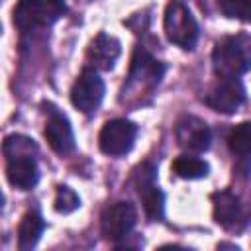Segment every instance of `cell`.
<instances>
[{
	"instance_id": "cell-1",
	"label": "cell",
	"mask_w": 251,
	"mask_h": 251,
	"mask_svg": "<svg viewBox=\"0 0 251 251\" xmlns=\"http://www.w3.org/2000/svg\"><path fill=\"white\" fill-rule=\"evenodd\" d=\"M212 67L220 78H239L251 71V35L235 33L220 39L212 51Z\"/></svg>"
},
{
	"instance_id": "cell-2",
	"label": "cell",
	"mask_w": 251,
	"mask_h": 251,
	"mask_svg": "<svg viewBox=\"0 0 251 251\" xmlns=\"http://www.w3.org/2000/svg\"><path fill=\"white\" fill-rule=\"evenodd\" d=\"M65 12V0H18L14 8V24L20 31L27 33L53 25Z\"/></svg>"
},
{
	"instance_id": "cell-3",
	"label": "cell",
	"mask_w": 251,
	"mask_h": 251,
	"mask_svg": "<svg viewBox=\"0 0 251 251\" xmlns=\"http://www.w3.org/2000/svg\"><path fill=\"white\" fill-rule=\"evenodd\" d=\"M163 29L167 39L180 47V49H194L198 41V24L192 16V12L180 2V0H171L165 8V18H163Z\"/></svg>"
},
{
	"instance_id": "cell-4",
	"label": "cell",
	"mask_w": 251,
	"mask_h": 251,
	"mask_svg": "<svg viewBox=\"0 0 251 251\" xmlns=\"http://www.w3.org/2000/svg\"><path fill=\"white\" fill-rule=\"evenodd\" d=\"M165 75V65L157 61L145 47H135L133 57H131V67H129V76L127 82L122 90V94H139L145 90H151L161 82Z\"/></svg>"
},
{
	"instance_id": "cell-5",
	"label": "cell",
	"mask_w": 251,
	"mask_h": 251,
	"mask_svg": "<svg viewBox=\"0 0 251 251\" xmlns=\"http://www.w3.org/2000/svg\"><path fill=\"white\" fill-rule=\"evenodd\" d=\"M137 137V126L126 118L108 120L98 135V147L104 155L122 157L131 151Z\"/></svg>"
},
{
	"instance_id": "cell-6",
	"label": "cell",
	"mask_w": 251,
	"mask_h": 251,
	"mask_svg": "<svg viewBox=\"0 0 251 251\" xmlns=\"http://www.w3.org/2000/svg\"><path fill=\"white\" fill-rule=\"evenodd\" d=\"M155 176H157V169L151 163H143L135 171V188H137V194L141 198L145 216L149 220H153V222L163 220V216H165V194L157 186Z\"/></svg>"
},
{
	"instance_id": "cell-7",
	"label": "cell",
	"mask_w": 251,
	"mask_h": 251,
	"mask_svg": "<svg viewBox=\"0 0 251 251\" xmlns=\"http://www.w3.org/2000/svg\"><path fill=\"white\" fill-rule=\"evenodd\" d=\"M104 92H106V86H104V80L98 76V73L90 71V69H84L76 76V80L73 82L71 102L82 114H92L102 104Z\"/></svg>"
},
{
	"instance_id": "cell-8",
	"label": "cell",
	"mask_w": 251,
	"mask_h": 251,
	"mask_svg": "<svg viewBox=\"0 0 251 251\" xmlns=\"http://www.w3.org/2000/svg\"><path fill=\"white\" fill-rule=\"evenodd\" d=\"M137 224V212L131 202L120 200L108 206L102 214V235L110 241L126 239Z\"/></svg>"
},
{
	"instance_id": "cell-9",
	"label": "cell",
	"mask_w": 251,
	"mask_h": 251,
	"mask_svg": "<svg viewBox=\"0 0 251 251\" xmlns=\"http://www.w3.org/2000/svg\"><path fill=\"white\" fill-rule=\"evenodd\" d=\"M175 137L178 147L188 153H204L212 143L208 124L196 116H182L175 126Z\"/></svg>"
},
{
	"instance_id": "cell-10",
	"label": "cell",
	"mask_w": 251,
	"mask_h": 251,
	"mask_svg": "<svg viewBox=\"0 0 251 251\" xmlns=\"http://www.w3.org/2000/svg\"><path fill=\"white\" fill-rule=\"evenodd\" d=\"M243 102L245 88L239 78H220V82L214 84L204 96V104L220 114H233L241 108Z\"/></svg>"
},
{
	"instance_id": "cell-11",
	"label": "cell",
	"mask_w": 251,
	"mask_h": 251,
	"mask_svg": "<svg viewBox=\"0 0 251 251\" xmlns=\"http://www.w3.org/2000/svg\"><path fill=\"white\" fill-rule=\"evenodd\" d=\"M49 110L47 112V122H45V139L49 143V147L57 153V155H69L75 151V133L71 127L69 118L59 112L55 106L45 104Z\"/></svg>"
},
{
	"instance_id": "cell-12",
	"label": "cell",
	"mask_w": 251,
	"mask_h": 251,
	"mask_svg": "<svg viewBox=\"0 0 251 251\" xmlns=\"http://www.w3.org/2000/svg\"><path fill=\"white\" fill-rule=\"evenodd\" d=\"M212 206H214V220L218 226L229 231H239L247 224L245 210L239 202V198L227 190L214 192L212 194Z\"/></svg>"
},
{
	"instance_id": "cell-13",
	"label": "cell",
	"mask_w": 251,
	"mask_h": 251,
	"mask_svg": "<svg viewBox=\"0 0 251 251\" xmlns=\"http://www.w3.org/2000/svg\"><path fill=\"white\" fill-rule=\"evenodd\" d=\"M6 178L18 190H31L39 182L35 155H14L6 159Z\"/></svg>"
},
{
	"instance_id": "cell-14",
	"label": "cell",
	"mask_w": 251,
	"mask_h": 251,
	"mask_svg": "<svg viewBox=\"0 0 251 251\" xmlns=\"http://www.w3.org/2000/svg\"><path fill=\"white\" fill-rule=\"evenodd\" d=\"M120 53H122L120 41H118L116 37H112V35L100 31V33L90 41L88 51H86V59H88V63H90L94 69H98V71H110V69L116 65Z\"/></svg>"
},
{
	"instance_id": "cell-15",
	"label": "cell",
	"mask_w": 251,
	"mask_h": 251,
	"mask_svg": "<svg viewBox=\"0 0 251 251\" xmlns=\"http://www.w3.org/2000/svg\"><path fill=\"white\" fill-rule=\"evenodd\" d=\"M45 229V220L41 218L39 212H27L20 220L18 226V247L22 251H29L37 245L41 233Z\"/></svg>"
},
{
	"instance_id": "cell-16",
	"label": "cell",
	"mask_w": 251,
	"mask_h": 251,
	"mask_svg": "<svg viewBox=\"0 0 251 251\" xmlns=\"http://www.w3.org/2000/svg\"><path fill=\"white\" fill-rule=\"evenodd\" d=\"M173 173L184 180H196V178H204L210 173V167L204 159L194 157V155H180L173 161L171 165Z\"/></svg>"
},
{
	"instance_id": "cell-17",
	"label": "cell",
	"mask_w": 251,
	"mask_h": 251,
	"mask_svg": "<svg viewBox=\"0 0 251 251\" xmlns=\"http://www.w3.org/2000/svg\"><path fill=\"white\" fill-rule=\"evenodd\" d=\"M227 147L233 155H239V157L251 155V122H241L229 131Z\"/></svg>"
},
{
	"instance_id": "cell-18",
	"label": "cell",
	"mask_w": 251,
	"mask_h": 251,
	"mask_svg": "<svg viewBox=\"0 0 251 251\" xmlns=\"http://www.w3.org/2000/svg\"><path fill=\"white\" fill-rule=\"evenodd\" d=\"M216 2L226 18L251 24V0H216Z\"/></svg>"
},
{
	"instance_id": "cell-19",
	"label": "cell",
	"mask_w": 251,
	"mask_h": 251,
	"mask_svg": "<svg viewBox=\"0 0 251 251\" xmlns=\"http://www.w3.org/2000/svg\"><path fill=\"white\" fill-rule=\"evenodd\" d=\"M4 155L6 159L8 157H14V155H35L37 153V145L33 143V139L25 137V135H18V133H12L4 139Z\"/></svg>"
},
{
	"instance_id": "cell-20",
	"label": "cell",
	"mask_w": 251,
	"mask_h": 251,
	"mask_svg": "<svg viewBox=\"0 0 251 251\" xmlns=\"http://www.w3.org/2000/svg\"><path fill=\"white\" fill-rule=\"evenodd\" d=\"M80 206V198L78 194L69 188V186H59L55 192V200H53V208L59 214H71Z\"/></svg>"
}]
</instances>
